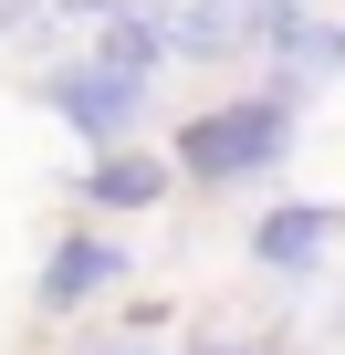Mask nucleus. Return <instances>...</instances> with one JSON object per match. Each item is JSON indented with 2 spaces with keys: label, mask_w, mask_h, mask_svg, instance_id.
<instances>
[{
  "label": "nucleus",
  "mask_w": 345,
  "mask_h": 355,
  "mask_svg": "<svg viewBox=\"0 0 345 355\" xmlns=\"http://www.w3.org/2000/svg\"><path fill=\"white\" fill-rule=\"evenodd\" d=\"M84 355H146V345H84Z\"/></svg>",
  "instance_id": "nucleus-9"
},
{
  "label": "nucleus",
  "mask_w": 345,
  "mask_h": 355,
  "mask_svg": "<svg viewBox=\"0 0 345 355\" xmlns=\"http://www.w3.org/2000/svg\"><path fill=\"white\" fill-rule=\"evenodd\" d=\"M42 105L84 136V146H115L126 125H136V105H146V84L136 73H115V63H63L53 84H42Z\"/></svg>",
  "instance_id": "nucleus-3"
},
{
  "label": "nucleus",
  "mask_w": 345,
  "mask_h": 355,
  "mask_svg": "<svg viewBox=\"0 0 345 355\" xmlns=\"http://www.w3.org/2000/svg\"><path fill=\"white\" fill-rule=\"evenodd\" d=\"M11 21H32V0H0V32H11Z\"/></svg>",
  "instance_id": "nucleus-8"
},
{
  "label": "nucleus",
  "mask_w": 345,
  "mask_h": 355,
  "mask_svg": "<svg viewBox=\"0 0 345 355\" xmlns=\"http://www.w3.org/2000/svg\"><path fill=\"white\" fill-rule=\"evenodd\" d=\"M146 32H157V53L220 63V53L262 42V32H272V11H262V0H157V11H146Z\"/></svg>",
  "instance_id": "nucleus-2"
},
{
  "label": "nucleus",
  "mask_w": 345,
  "mask_h": 355,
  "mask_svg": "<svg viewBox=\"0 0 345 355\" xmlns=\"http://www.w3.org/2000/svg\"><path fill=\"white\" fill-rule=\"evenodd\" d=\"M283 136H293L283 94H241V105H210V115H189V125H178V167L220 189V178L272 167V157H283Z\"/></svg>",
  "instance_id": "nucleus-1"
},
{
  "label": "nucleus",
  "mask_w": 345,
  "mask_h": 355,
  "mask_svg": "<svg viewBox=\"0 0 345 355\" xmlns=\"http://www.w3.org/2000/svg\"><path fill=\"white\" fill-rule=\"evenodd\" d=\"M53 11H63V21H115L126 0H53Z\"/></svg>",
  "instance_id": "nucleus-7"
},
{
  "label": "nucleus",
  "mask_w": 345,
  "mask_h": 355,
  "mask_svg": "<svg viewBox=\"0 0 345 355\" xmlns=\"http://www.w3.org/2000/svg\"><path fill=\"white\" fill-rule=\"evenodd\" d=\"M115 272H126V251H115V241H94V230H74V241H53V261H42V303L63 313V303L105 293Z\"/></svg>",
  "instance_id": "nucleus-4"
},
{
  "label": "nucleus",
  "mask_w": 345,
  "mask_h": 355,
  "mask_svg": "<svg viewBox=\"0 0 345 355\" xmlns=\"http://www.w3.org/2000/svg\"><path fill=\"white\" fill-rule=\"evenodd\" d=\"M84 199H94V209H146V199H167V157L105 146V157L84 167Z\"/></svg>",
  "instance_id": "nucleus-6"
},
{
  "label": "nucleus",
  "mask_w": 345,
  "mask_h": 355,
  "mask_svg": "<svg viewBox=\"0 0 345 355\" xmlns=\"http://www.w3.org/2000/svg\"><path fill=\"white\" fill-rule=\"evenodd\" d=\"M199 355H241V345H199Z\"/></svg>",
  "instance_id": "nucleus-10"
},
{
  "label": "nucleus",
  "mask_w": 345,
  "mask_h": 355,
  "mask_svg": "<svg viewBox=\"0 0 345 355\" xmlns=\"http://www.w3.org/2000/svg\"><path fill=\"white\" fill-rule=\"evenodd\" d=\"M262 11H293V0H262Z\"/></svg>",
  "instance_id": "nucleus-11"
},
{
  "label": "nucleus",
  "mask_w": 345,
  "mask_h": 355,
  "mask_svg": "<svg viewBox=\"0 0 345 355\" xmlns=\"http://www.w3.org/2000/svg\"><path fill=\"white\" fill-rule=\"evenodd\" d=\"M251 251H262V272H314L335 251V209H272L251 230Z\"/></svg>",
  "instance_id": "nucleus-5"
}]
</instances>
